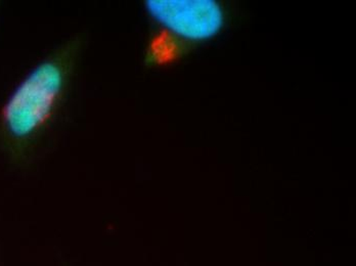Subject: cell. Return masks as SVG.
Wrapping results in <instances>:
<instances>
[{"instance_id":"cell-1","label":"cell","mask_w":356,"mask_h":266,"mask_svg":"<svg viewBox=\"0 0 356 266\" xmlns=\"http://www.w3.org/2000/svg\"><path fill=\"white\" fill-rule=\"evenodd\" d=\"M81 47V39H70L19 83L2 110V124L10 138L31 142L53 128L66 103Z\"/></svg>"},{"instance_id":"cell-2","label":"cell","mask_w":356,"mask_h":266,"mask_svg":"<svg viewBox=\"0 0 356 266\" xmlns=\"http://www.w3.org/2000/svg\"><path fill=\"white\" fill-rule=\"evenodd\" d=\"M145 8L168 38L184 40L213 38L225 22L220 6L212 0H149Z\"/></svg>"}]
</instances>
